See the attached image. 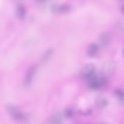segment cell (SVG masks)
<instances>
[{
	"mask_svg": "<svg viewBox=\"0 0 124 124\" xmlns=\"http://www.w3.org/2000/svg\"><path fill=\"white\" fill-rule=\"evenodd\" d=\"M94 75V65L93 64H88L82 69L81 71V76L87 79Z\"/></svg>",
	"mask_w": 124,
	"mask_h": 124,
	"instance_id": "5",
	"label": "cell"
},
{
	"mask_svg": "<svg viewBox=\"0 0 124 124\" xmlns=\"http://www.w3.org/2000/svg\"><path fill=\"white\" fill-rule=\"evenodd\" d=\"M122 11L124 12V7H123V8H122Z\"/></svg>",
	"mask_w": 124,
	"mask_h": 124,
	"instance_id": "15",
	"label": "cell"
},
{
	"mask_svg": "<svg viewBox=\"0 0 124 124\" xmlns=\"http://www.w3.org/2000/svg\"><path fill=\"white\" fill-rule=\"evenodd\" d=\"M70 7L67 5H54L51 7V12L53 13H65L69 12Z\"/></svg>",
	"mask_w": 124,
	"mask_h": 124,
	"instance_id": "7",
	"label": "cell"
},
{
	"mask_svg": "<svg viewBox=\"0 0 124 124\" xmlns=\"http://www.w3.org/2000/svg\"><path fill=\"white\" fill-rule=\"evenodd\" d=\"M115 70V65L113 62L107 61L103 65L101 69V74L103 76L107 78L113 75Z\"/></svg>",
	"mask_w": 124,
	"mask_h": 124,
	"instance_id": "3",
	"label": "cell"
},
{
	"mask_svg": "<svg viewBox=\"0 0 124 124\" xmlns=\"http://www.w3.org/2000/svg\"><path fill=\"white\" fill-rule=\"evenodd\" d=\"M88 80L89 81L90 87L92 89H98L104 86L107 82V78L103 76L98 77L95 75H93L92 77L88 79Z\"/></svg>",
	"mask_w": 124,
	"mask_h": 124,
	"instance_id": "2",
	"label": "cell"
},
{
	"mask_svg": "<svg viewBox=\"0 0 124 124\" xmlns=\"http://www.w3.org/2000/svg\"><path fill=\"white\" fill-rule=\"evenodd\" d=\"M115 93L119 98L121 102L124 105V91L121 89H117L115 91Z\"/></svg>",
	"mask_w": 124,
	"mask_h": 124,
	"instance_id": "12",
	"label": "cell"
},
{
	"mask_svg": "<svg viewBox=\"0 0 124 124\" xmlns=\"http://www.w3.org/2000/svg\"><path fill=\"white\" fill-rule=\"evenodd\" d=\"M112 38V35L109 31H104L99 37V43L102 47H105L109 44Z\"/></svg>",
	"mask_w": 124,
	"mask_h": 124,
	"instance_id": "6",
	"label": "cell"
},
{
	"mask_svg": "<svg viewBox=\"0 0 124 124\" xmlns=\"http://www.w3.org/2000/svg\"><path fill=\"white\" fill-rule=\"evenodd\" d=\"M65 115L67 117H72L73 115V110L71 108H67L65 110Z\"/></svg>",
	"mask_w": 124,
	"mask_h": 124,
	"instance_id": "14",
	"label": "cell"
},
{
	"mask_svg": "<svg viewBox=\"0 0 124 124\" xmlns=\"http://www.w3.org/2000/svg\"><path fill=\"white\" fill-rule=\"evenodd\" d=\"M36 69H37V66L35 64L30 66L28 69L26 74H25V78H24V85L25 87H28L31 83L33 78L34 75H35V73H36Z\"/></svg>",
	"mask_w": 124,
	"mask_h": 124,
	"instance_id": "4",
	"label": "cell"
},
{
	"mask_svg": "<svg viewBox=\"0 0 124 124\" xmlns=\"http://www.w3.org/2000/svg\"><path fill=\"white\" fill-rule=\"evenodd\" d=\"M6 109L12 118L15 121H23L26 119V115L21 112L17 107L12 104H8L6 106Z\"/></svg>",
	"mask_w": 124,
	"mask_h": 124,
	"instance_id": "1",
	"label": "cell"
},
{
	"mask_svg": "<svg viewBox=\"0 0 124 124\" xmlns=\"http://www.w3.org/2000/svg\"><path fill=\"white\" fill-rule=\"evenodd\" d=\"M25 8H24L23 6H20L17 8L16 10V15L19 18H24V16H25Z\"/></svg>",
	"mask_w": 124,
	"mask_h": 124,
	"instance_id": "10",
	"label": "cell"
},
{
	"mask_svg": "<svg viewBox=\"0 0 124 124\" xmlns=\"http://www.w3.org/2000/svg\"><path fill=\"white\" fill-rule=\"evenodd\" d=\"M53 48H48L47 50L45 52V53H44V54L42 55V58H41V60H42V62H47L48 59H50V58L52 56V53H53Z\"/></svg>",
	"mask_w": 124,
	"mask_h": 124,
	"instance_id": "9",
	"label": "cell"
},
{
	"mask_svg": "<svg viewBox=\"0 0 124 124\" xmlns=\"http://www.w3.org/2000/svg\"><path fill=\"white\" fill-rule=\"evenodd\" d=\"M96 105L99 108H103L107 106L108 104L107 101L103 98H99L96 100Z\"/></svg>",
	"mask_w": 124,
	"mask_h": 124,
	"instance_id": "11",
	"label": "cell"
},
{
	"mask_svg": "<svg viewBox=\"0 0 124 124\" xmlns=\"http://www.w3.org/2000/svg\"><path fill=\"white\" fill-rule=\"evenodd\" d=\"M52 122L53 123H61V116L59 113L55 114L52 117Z\"/></svg>",
	"mask_w": 124,
	"mask_h": 124,
	"instance_id": "13",
	"label": "cell"
},
{
	"mask_svg": "<svg viewBox=\"0 0 124 124\" xmlns=\"http://www.w3.org/2000/svg\"><path fill=\"white\" fill-rule=\"evenodd\" d=\"M98 49H99V47L96 44H92L88 47V51H87L88 55L90 57L94 56L98 52Z\"/></svg>",
	"mask_w": 124,
	"mask_h": 124,
	"instance_id": "8",
	"label": "cell"
}]
</instances>
